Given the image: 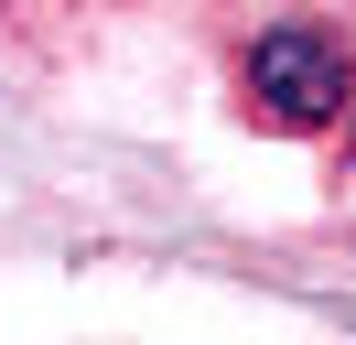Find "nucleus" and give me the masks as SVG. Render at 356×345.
Listing matches in <instances>:
<instances>
[{
    "label": "nucleus",
    "mask_w": 356,
    "mask_h": 345,
    "mask_svg": "<svg viewBox=\"0 0 356 345\" xmlns=\"http://www.w3.org/2000/svg\"><path fill=\"white\" fill-rule=\"evenodd\" d=\"M238 86H248V108H259L270 129H334L346 97H356L346 33H324V22H270L238 54Z\"/></svg>",
    "instance_id": "f257e3e1"
},
{
    "label": "nucleus",
    "mask_w": 356,
    "mask_h": 345,
    "mask_svg": "<svg viewBox=\"0 0 356 345\" xmlns=\"http://www.w3.org/2000/svg\"><path fill=\"white\" fill-rule=\"evenodd\" d=\"M346 141H356V108H346Z\"/></svg>",
    "instance_id": "f03ea898"
}]
</instances>
